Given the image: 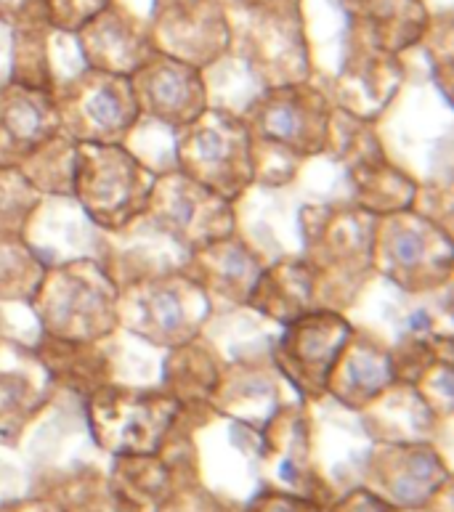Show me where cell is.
Listing matches in <instances>:
<instances>
[{"label": "cell", "mask_w": 454, "mask_h": 512, "mask_svg": "<svg viewBox=\"0 0 454 512\" xmlns=\"http://www.w3.org/2000/svg\"><path fill=\"white\" fill-rule=\"evenodd\" d=\"M194 146H197V154H200L205 162H216L218 157L224 154V141H221L218 133H210V130L200 133L197 141H194Z\"/></svg>", "instance_id": "cell-6"}, {"label": "cell", "mask_w": 454, "mask_h": 512, "mask_svg": "<svg viewBox=\"0 0 454 512\" xmlns=\"http://www.w3.org/2000/svg\"><path fill=\"white\" fill-rule=\"evenodd\" d=\"M11 123H14V130L19 136H32L40 125V115L35 109H27V107H19L16 109V115L11 117Z\"/></svg>", "instance_id": "cell-8"}, {"label": "cell", "mask_w": 454, "mask_h": 512, "mask_svg": "<svg viewBox=\"0 0 454 512\" xmlns=\"http://www.w3.org/2000/svg\"><path fill=\"white\" fill-rule=\"evenodd\" d=\"M348 512H388V507H385L383 502H378V499L362 497L359 502H354V505L348 507Z\"/></svg>", "instance_id": "cell-9"}, {"label": "cell", "mask_w": 454, "mask_h": 512, "mask_svg": "<svg viewBox=\"0 0 454 512\" xmlns=\"http://www.w3.org/2000/svg\"><path fill=\"white\" fill-rule=\"evenodd\" d=\"M263 512H308L306 505L301 502H293V499H277V502H271L269 507Z\"/></svg>", "instance_id": "cell-10"}, {"label": "cell", "mask_w": 454, "mask_h": 512, "mask_svg": "<svg viewBox=\"0 0 454 512\" xmlns=\"http://www.w3.org/2000/svg\"><path fill=\"white\" fill-rule=\"evenodd\" d=\"M269 130L279 138L295 136V133H298V117H295V112H290V109H277V112H271L269 117Z\"/></svg>", "instance_id": "cell-5"}, {"label": "cell", "mask_w": 454, "mask_h": 512, "mask_svg": "<svg viewBox=\"0 0 454 512\" xmlns=\"http://www.w3.org/2000/svg\"><path fill=\"white\" fill-rule=\"evenodd\" d=\"M348 377L356 388H372L383 380V369L372 359H354L348 367Z\"/></svg>", "instance_id": "cell-3"}, {"label": "cell", "mask_w": 454, "mask_h": 512, "mask_svg": "<svg viewBox=\"0 0 454 512\" xmlns=\"http://www.w3.org/2000/svg\"><path fill=\"white\" fill-rule=\"evenodd\" d=\"M88 115L99 125H115L120 117V104H117L112 91H96L88 101Z\"/></svg>", "instance_id": "cell-1"}, {"label": "cell", "mask_w": 454, "mask_h": 512, "mask_svg": "<svg viewBox=\"0 0 454 512\" xmlns=\"http://www.w3.org/2000/svg\"><path fill=\"white\" fill-rule=\"evenodd\" d=\"M425 324H428V316L425 314H417L415 319H412V329H425Z\"/></svg>", "instance_id": "cell-11"}, {"label": "cell", "mask_w": 454, "mask_h": 512, "mask_svg": "<svg viewBox=\"0 0 454 512\" xmlns=\"http://www.w3.org/2000/svg\"><path fill=\"white\" fill-rule=\"evenodd\" d=\"M396 258L401 260V263H417V260L423 258V242L417 237H412V234H401L399 239H396Z\"/></svg>", "instance_id": "cell-7"}, {"label": "cell", "mask_w": 454, "mask_h": 512, "mask_svg": "<svg viewBox=\"0 0 454 512\" xmlns=\"http://www.w3.org/2000/svg\"><path fill=\"white\" fill-rule=\"evenodd\" d=\"M154 314H157V321H160L162 327H178L184 314H181V303H178L176 295H170V292H162L157 303H154Z\"/></svg>", "instance_id": "cell-4"}, {"label": "cell", "mask_w": 454, "mask_h": 512, "mask_svg": "<svg viewBox=\"0 0 454 512\" xmlns=\"http://www.w3.org/2000/svg\"><path fill=\"white\" fill-rule=\"evenodd\" d=\"M154 96L162 104H176L184 99V80L173 69H162L157 80H154Z\"/></svg>", "instance_id": "cell-2"}, {"label": "cell", "mask_w": 454, "mask_h": 512, "mask_svg": "<svg viewBox=\"0 0 454 512\" xmlns=\"http://www.w3.org/2000/svg\"><path fill=\"white\" fill-rule=\"evenodd\" d=\"M24 0H0V8H16L22 6Z\"/></svg>", "instance_id": "cell-12"}]
</instances>
